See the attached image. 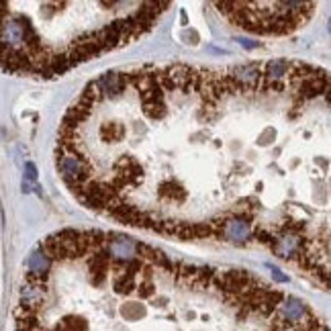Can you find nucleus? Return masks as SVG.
<instances>
[{"instance_id": "nucleus-1", "label": "nucleus", "mask_w": 331, "mask_h": 331, "mask_svg": "<svg viewBox=\"0 0 331 331\" xmlns=\"http://www.w3.org/2000/svg\"><path fill=\"white\" fill-rule=\"evenodd\" d=\"M296 59L107 72L63 114L55 164L90 211L178 239L260 241L329 284V237L288 176V129L329 107V76Z\"/></svg>"}, {"instance_id": "nucleus-3", "label": "nucleus", "mask_w": 331, "mask_h": 331, "mask_svg": "<svg viewBox=\"0 0 331 331\" xmlns=\"http://www.w3.org/2000/svg\"><path fill=\"white\" fill-rule=\"evenodd\" d=\"M225 19L254 35L282 37L299 31L319 6L317 2H217Z\"/></svg>"}, {"instance_id": "nucleus-4", "label": "nucleus", "mask_w": 331, "mask_h": 331, "mask_svg": "<svg viewBox=\"0 0 331 331\" xmlns=\"http://www.w3.org/2000/svg\"><path fill=\"white\" fill-rule=\"evenodd\" d=\"M27 176L31 180H35V168H33V164H27Z\"/></svg>"}, {"instance_id": "nucleus-2", "label": "nucleus", "mask_w": 331, "mask_h": 331, "mask_svg": "<svg viewBox=\"0 0 331 331\" xmlns=\"http://www.w3.org/2000/svg\"><path fill=\"white\" fill-rule=\"evenodd\" d=\"M19 331H329L250 270L178 262L98 229H63L29 256Z\"/></svg>"}]
</instances>
